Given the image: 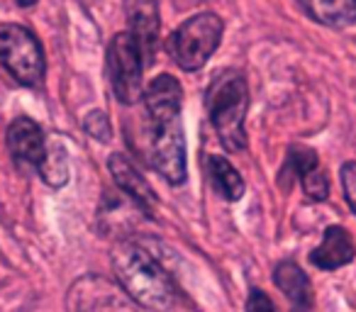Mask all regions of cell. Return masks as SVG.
Listing matches in <instances>:
<instances>
[{
	"mask_svg": "<svg viewBox=\"0 0 356 312\" xmlns=\"http://www.w3.org/2000/svg\"><path fill=\"white\" fill-rule=\"evenodd\" d=\"M247 312H276V305L261 288H252L247 297Z\"/></svg>",
	"mask_w": 356,
	"mask_h": 312,
	"instance_id": "18",
	"label": "cell"
},
{
	"mask_svg": "<svg viewBox=\"0 0 356 312\" xmlns=\"http://www.w3.org/2000/svg\"><path fill=\"white\" fill-rule=\"evenodd\" d=\"M124 17L132 40L137 42L142 59L152 64L156 56L159 32H161V17H159L156 0H124Z\"/></svg>",
	"mask_w": 356,
	"mask_h": 312,
	"instance_id": "8",
	"label": "cell"
},
{
	"mask_svg": "<svg viewBox=\"0 0 356 312\" xmlns=\"http://www.w3.org/2000/svg\"><path fill=\"white\" fill-rule=\"evenodd\" d=\"M339 176H341V188H344V198L356 215V161H346L341 166Z\"/></svg>",
	"mask_w": 356,
	"mask_h": 312,
	"instance_id": "17",
	"label": "cell"
},
{
	"mask_svg": "<svg viewBox=\"0 0 356 312\" xmlns=\"http://www.w3.org/2000/svg\"><path fill=\"white\" fill-rule=\"evenodd\" d=\"M144 61L129 32H118L108 44V79L115 98L122 105H134L144 95Z\"/></svg>",
	"mask_w": 356,
	"mask_h": 312,
	"instance_id": "6",
	"label": "cell"
},
{
	"mask_svg": "<svg viewBox=\"0 0 356 312\" xmlns=\"http://www.w3.org/2000/svg\"><path fill=\"white\" fill-rule=\"evenodd\" d=\"M300 186L302 190H305V195L310 200H317V203H322V200H327V195H330V181H327V174L320 169V164L317 166H310L307 171H302L300 176Z\"/></svg>",
	"mask_w": 356,
	"mask_h": 312,
	"instance_id": "15",
	"label": "cell"
},
{
	"mask_svg": "<svg viewBox=\"0 0 356 312\" xmlns=\"http://www.w3.org/2000/svg\"><path fill=\"white\" fill-rule=\"evenodd\" d=\"M6 144L17 164L32 166V169H40L47 156V147H49L42 127L27 115H20V117H15L8 124Z\"/></svg>",
	"mask_w": 356,
	"mask_h": 312,
	"instance_id": "7",
	"label": "cell"
},
{
	"mask_svg": "<svg viewBox=\"0 0 356 312\" xmlns=\"http://www.w3.org/2000/svg\"><path fill=\"white\" fill-rule=\"evenodd\" d=\"M83 129L93 139H98V142H108V139L113 137V127H110L108 115L100 113V110H93V113H88V117L83 120Z\"/></svg>",
	"mask_w": 356,
	"mask_h": 312,
	"instance_id": "16",
	"label": "cell"
},
{
	"mask_svg": "<svg viewBox=\"0 0 356 312\" xmlns=\"http://www.w3.org/2000/svg\"><path fill=\"white\" fill-rule=\"evenodd\" d=\"M149 113V159L152 166L166 179V183L181 186L188 179L186 137L181 124V108L147 110Z\"/></svg>",
	"mask_w": 356,
	"mask_h": 312,
	"instance_id": "3",
	"label": "cell"
},
{
	"mask_svg": "<svg viewBox=\"0 0 356 312\" xmlns=\"http://www.w3.org/2000/svg\"><path fill=\"white\" fill-rule=\"evenodd\" d=\"M113 273L122 293L144 310L163 312L176 302V286L166 268L142 247L124 239L113 249Z\"/></svg>",
	"mask_w": 356,
	"mask_h": 312,
	"instance_id": "1",
	"label": "cell"
},
{
	"mask_svg": "<svg viewBox=\"0 0 356 312\" xmlns=\"http://www.w3.org/2000/svg\"><path fill=\"white\" fill-rule=\"evenodd\" d=\"M222 32L225 22L215 13H198L171 35L168 54L178 64V69L188 71V74L200 71L208 64L210 56L218 51Z\"/></svg>",
	"mask_w": 356,
	"mask_h": 312,
	"instance_id": "4",
	"label": "cell"
},
{
	"mask_svg": "<svg viewBox=\"0 0 356 312\" xmlns=\"http://www.w3.org/2000/svg\"><path fill=\"white\" fill-rule=\"evenodd\" d=\"M302 10L332 30L356 25V0H300Z\"/></svg>",
	"mask_w": 356,
	"mask_h": 312,
	"instance_id": "12",
	"label": "cell"
},
{
	"mask_svg": "<svg viewBox=\"0 0 356 312\" xmlns=\"http://www.w3.org/2000/svg\"><path fill=\"white\" fill-rule=\"evenodd\" d=\"M205 108L210 124L215 127L227 151L247 149V120L249 110V83L247 76L237 69H222L210 79L205 90Z\"/></svg>",
	"mask_w": 356,
	"mask_h": 312,
	"instance_id": "2",
	"label": "cell"
},
{
	"mask_svg": "<svg viewBox=\"0 0 356 312\" xmlns=\"http://www.w3.org/2000/svg\"><path fill=\"white\" fill-rule=\"evenodd\" d=\"M356 256V247L351 234L341 224H332L322 234V242L317 249H312L310 261L320 271H337V268L351 263Z\"/></svg>",
	"mask_w": 356,
	"mask_h": 312,
	"instance_id": "10",
	"label": "cell"
},
{
	"mask_svg": "<svg viewBox=\"0 0 356 312\" xmlns=\"http://www.w3.org/2000/svg\"><path fill=\"white\" fill-rule=\"evenodd\" d=\"M17 6H22V8H30V6H35L37 0H15Z\"/></svg>",
	"mask_w": 356,
	"mask_h": 312,
	"instance_id": "19",
	"label": "cell"
},
{
	"mask_svg": "<svg viewBox=\"0 0 356 312\" xmlns=\"http://www.w3.org/2000/svg\"><path fill=\"white\" fill-rule=\"evenodd\" d=\"M273 283L278 290L286 295V300L291 302L293 312H310L315 305V295H312V286L307 273L298 266L296 261L286 258L273 268Z\"/></svg>",
	"mask_w": 356,
	"mask_h": 312,
	"instance_id": "11",
	"label": "cell"
},
{
	"mask_svg": "<svg viewBox=\"0 0 356 312\" xmlns=\"http://www.w3.org/2000/svg\"><path fill=\"white\" fill-rule=\"evenodd\" d=\"M208 176H210V183L213 188L218 190V195H222L225 200L229 203H237L242 200L244 190H247V183H244L242 174L229 164L225 156H218L213 154L208 159Z\"/></svg>",
	"mask_w": 356,
	"mask_h": 312,
	"instance_id": "13",
	"label": "cell"
},
{
	"mask_svg": "<svg viewBox=\"0 0 356 312\" xmlns=\"http://www.w3.org/2000/svg\"><path fill=\"white\" fill-rule=\"evenodd\" d=\"M0 66L25 88H37L44 79V49L35 32L17 22H0Z\"/></svg>",
	"mask_w": 356,
	"mask_h": 312,
	"instance_id": "5",
	"label": "cell"
},
{
	"mask_svg": "<svg viewBox=\"0 0 356 312\" xmlns=\"http://www.w3.org/2000/svg\"><path fill=\"white\" fill-rule=\"evenodd\" d=\"M108 169L113 181L118 183V188L142 210L144 215L154 217V210H156V193L149 186V181L134 169L132 161L124 156V154H110L108 159Z\"/></svg>",
	"mask_w": 356,
	"mask_h": 312,
	"instance_id": "9",
	"label": "cell"
},
{
	"mask_svg": "<svg viewBox=\"0 0 356 312\" xmlns=\"http://www.w3.org/2000/svg\"><path fill=\"white\" fill-rule=\"evenodd\" d=\"M37 174L42 176L44 183H49L51 188H61L69 181V159H66V149L59 142L47 147V156L42 161V166L37 169Z\"/></svg>",
	"mask_w": 356,
	"mask_h": 312,
	"instance_id": "14",
	"label": "cell"
}]
</instances>
